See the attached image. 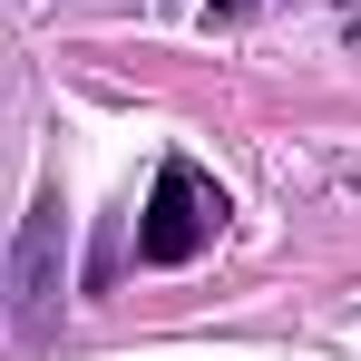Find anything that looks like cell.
I'll return each instance as SVG.
<instances>
[{
    "label": "cell",
    "instance_id": "7a4b0ae2",
    "mask_svg": "<svg viewBox=\"0 0 361 361\" xmlns=\"http://www.w3.org/2000/svg\"><path fill=\"white\" fill-rule=\"evenodd\" d=\"M49 264H59V195H39L30 205V225H20V264H10V312H20V332H49Z\"/></svg>",
    "mask_w": 361,
    "mask_h": 361
},
{
    "label": "cell",
    "instance_id": "6da1fadb",
    "mask_svg": "<svg viewBox=\"0 0 361 361\" xmlns=\"http://www.w3.org/2000/svg\"><path fill=\"white\" fill-rule=\"evenodd\" d=\"M215 225H225V185L195 176L185 157H166L157 166V195H147V225H137V254L147 264H195L215 244Z\"/></svg>",
    "mask_w": 361,
    "mask_h": 361
},
{
    "label": "cell",
    "instance_id": "3957f363",
    "mask_svg": "<svg viewBox=\"0 0 361 361\" xmlns=\"http://www.w3.org/2000/svg\"><path fill=\"white\" fill-rule=\"evenodd\" d=\"M244 10H264V0H215V20H244Z\"/></svg>",
    "mask_w": 361,
    "mask_h": 361
}]
</instances>
